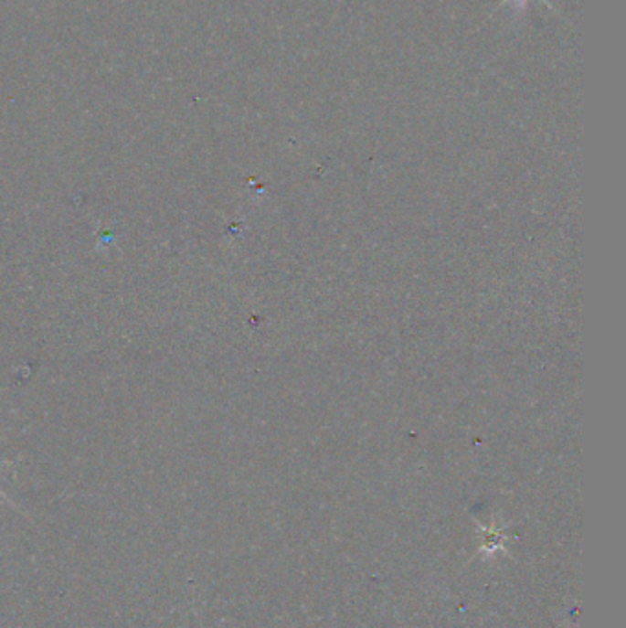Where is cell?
<instances>
[{"mask_svg": "<svg viewBox=\"0 0 626 628\" xmlns=\"http://www.w3.org/2000/svg\"><path fill=\"white\" fill-rule=\"evenodd\" d=\"M5 463H6V462H0V465H5ZM0 495H3V491H0ZM3 496H5V495H3Z\"/></svg>", "mask_w": 626, "mask_h": 628, "instance_id": "cell-1", "label": "cell"}, {"mask_svg": "<svg viewBox=\"0 0 626 628\" xmlns=\"http://www.w3.org/2000/svg\"><path fill=\"white\" fill-rule=\"evenodd\" d=\"M544 3H546V0H544Z\"/></svg>", "mask_w": 626, "mask_h": 628, "instance_id": "cell-2", "label": "cell"}]
</instances>
